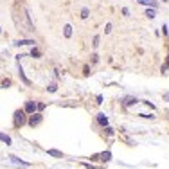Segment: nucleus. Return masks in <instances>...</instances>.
<instances>
[{
    "label": "nucleus",
    "mask_w": 169,
    "mask_h": 169,
    "mask_svg": "<svg viewBox=\"0 0 169 169\" xmlns=\"http://www.w3.org/2000/svg\"><path fill=\"white\" fill-rule=\"evenodd\" d=\"M23 122H25V112H23V110H18L15 113V124L22 126Z\"/></svg>",
    "instance_id": "obj_1"
},
{
    "label": "nucleus",
    "mask_w": 169,
    "mask_h": 169,
    "mask_svg": "<svg viewBox=\"0 0 169 169\" xmlns=\"http://www.w3.org/2000/svg\"><path fill=\"white\" fill-rule=\"evenodd\" d=\"M40 122H42V115H40V113H31L29 124H31V126H38Z\"/></svg>",
    "instance_id": "obj_2"
},
{
    "label": "nucleus",
    "mask_w": 169,
    "mask_h": 169,
    "mask_svg": "<svg viewBox=\"0 0 169 169\" xmlns=\"http://www.w3.org/2000/svg\"><path fill=\"white\" fill-rule=\"evenodd\" d=\"M36 112V104L32 103V101H29V103L25 104V113H34Z\"/></svg>",
    "instance_id": "obj_3"
},
{
    "label": "nucleus",
    "mask_w": 169,
    "mask_h": 169,
    "mask_svg": "<svg viewBox=\"0 0 169 169\" xmlns=\"http://www.w3.org/2000/svg\"><path fill=\"white\" fill-rule=\"evenodd\" d=\"M32 43H34L32 40H16L15 42V45H20V47H22V45H32Z\"/></svg>",
    "instance_id": "obj_4"
},
{
    "label": "nucleus",
    "mask_w": 169,
    "mask_h": 169,
    "mask_svg": "<svg viewBox=\"0 0 169 169\" xmlns=\"http://www.w3.org/2000/svg\"><path fill=\"white\" fill-rule=\"evenodd\" d=\"M139 4H144V6H151V7H155L157 6V2L155 0H137Z\"/></svg>",
    "instance_id": "obj_5"
},
{
    "label": "nucleus",
    "mask_w": 169,
    "mask_h": 169,
    "mask_svg": "<svg viewBox=\"0 0 169 169\" xmlns=\"http://www.w3.org/2000/svg\"><path fill=\"white\" fill-rule=\"evenodd\" d=\"M0 140H2V142H6V144H11V137H7L6 133H0Z\"/></svg>",
    "instance_id": "obj_6"
},
{
    "label": "nucleus",
    "mask_w": 169,
    "mask_h": 169,
    "mask_svg": "<svg viewBox=\"0 0 169 169\" xmlns=\"http://www.w3.org/2000/svg\"><path fill=\"white\" fill-rule=\"evenodd\" d=\"M97 121H99V124H103V126H106V124H108V119L104 117L103 113H101V115H99V117H97Z\"/></svg>",
    "instance_id": "obj_7"
},
{
    "label": "nucleus",
    "mask_w": 169,
    "mask_h": 169,
    "mask_svg": "<svg viewBox=\"0 0 169 169\" xmlns=\"http://www.w3.org/2000/svg\"><path fill=\"white\" fill-rule=\"evenodd\" d=\"M63 32H65L67 38H70L72 36V27H70V25H65V31H63Z\"/></svg>",
    "instance_id": "obj_8"
},
{
    "label": "nucleus",
    "mask_w": 169,
    "mask_h": 169,
    "mask_svg": "<svg viewBox=\"0 0 169 169\" xmlns=\"http://www.w3.org/2000/svg\"><path fill=\"white\" fill-rule=\"evenodd\" d=\"M49 155H52V157H59V158L63 157V155H61V151H56V149H49Z\"/></svg>",
    "instance_id": "obj_9"
},
{
    "label": "nucleus",
    "mask_w": 169,
    "mask_h": 169,
    "mask_svg": "<svg viewBox=\"0 0 169 169\" xmlns=\"http://www.w3.org/2000/svg\"><path fill=\"white\" fill-rule=\"evenodd\" d=\"M11 160L18 162V164H22V166H29V162H23V160H20V158H16V157H11Z\"/></svg>",
    "instance_id": "obj_10"
},
{
    "label": "nucleus",
    "mask_w": 169,
    "mask_h": 169,
    "mask_svg": "<svg viewBox=\"0 0 169 169\" xmlns=\"http://www.w3.org/2000/svg\"><path fill=\"white\" fill-rule=\"evenodd\" d=\"M146 15L149 16V18H155V9H147V11H146Z\"/></svg>",
    "instance_id": "obj_11"
},
{
    "label": "nucleus",
    "mask_w": 169,
    "mask_h": 169,
    "mask_svg": "<svg viewBox=\"0 0 169 169\" xmlns=\"http://www.w3.org/2000/svg\"><path fill=\"white\" fill-rule=\"evenodd\" d=\"M81 16H83V18H88V9H87V7L81 11Z\"/></svg>",
    "instance_id": "obj_12"
},
{
    "label": "nucleus",
    "mask_w": 169,
    "mask_h": 169,
    "mask_svg": "<svg viewBox=\"0 0 169 169\" xmlns=\"http://www.w3.org/2000/svg\"><path fill=\"white\" fill-rule=\"evenodd\" d=\"M135 104V103H137V99H135V97H133V99H132V97H128V99H126V104Z\"/></svg>",
    "instance_id": "obj_13"
},
{
    "label": "nucleus",
    "mask_w": 169,
    "mask_h": 169,
    "mask_svg": "<svg viewBox=\"0 0 169 169\" xmlns=\"http://www.w3.org/2000/svg\"><path fill=\"white\" fill-rule=\"evenodd\" d=\"M31 56H40V51H36V49H34V51H31Z\"/></svg>",
    "instance_id": "obj_14"
},
{
    "label": "nucleus",
    "mask_w": 169,
    "mask_h": 169,
    "mask_svg": "<svg viewBox=\"0 0 169 169\" xmlns=\"http://www.w3.org/2000/svg\"><path fill=\"white\" fill-rule=\"evenodd\" d=\"M103 160H110V153H103Z\"/></svg>",
    "instance_id": "obj_15"
},
{
    "label": "nucleus",
    "mask_w": 169,
    "mask_h": 169,
    "mask_svg": "<svg viewBox=\"0 0 169 169\" xmlns=\"http://www.w3.org/2000/svg\"><path fill=\"white\" fill-rule=\"evenodd\" d=\"M94 45H96V47L99 45V36H96V38H94Z\"/></svg>",
    "instance_id": "obj_16"
},
{
    "label": "nucleus",
    "mask_w": 169,
    "mask_h": 169,
    "mask_svg": "<svg viewBox=\"0 0 169 169\" xmlns=\"http://www.w3.org/2000/svg\"><path fill=\"white\" fill-rule=\"evenodd\" d=\"M164 99H166V101H169V94H164Z\"/></svg>",
    "instance_id": "obj_17"
}]
</instances>
